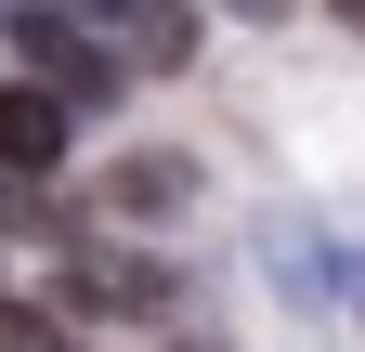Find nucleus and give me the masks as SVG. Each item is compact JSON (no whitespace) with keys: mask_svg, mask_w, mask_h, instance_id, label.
Segmentation results:
<instances>
[{"mask_svg":"<svg viewBox=\"0 0 365 352\" xmlns=\"http://www.w3.org/2000/svg\"><path fill=\"white\" fill-rule=\"evenodd\" d=\"M14 66L39 78V92H66V105H105V92H118V53L78 39L66 14H14Z\"/></svg>","mask_w":365,"mask_h":352,"instance_id":"nucleus-1","label":"nucleus"},{"mask_svg":"<svg viewBox=\"0 0 365 352\" xmlns=\"http://www.w3.org/2000/svg\"><path fill=\"white\" fill-rule=\"evenodd\" d=\"M66 300L78 314H118V326H157L182 287L157 274V261H130V248H66Z\"/></svg>","mask_w":365,"mask_h":352,"instance_id":"nucleus-2","label":"nucleus"},{"mask_svg":"<svg viewBox=\"0 0 365 352\" xmlns=\"http://www.w3.org/2000/svg\"><path fill=\"white\" fill-rule=\"evenodd\" d=\"M66 92H39V78H14V92H0V170H14V183H39V170L66 157Z\"/></svg>","mask_w":365,"mask_h":352,"instance_id":"nucleus-3","label":"nucleus"},{"mask_svg":"<svg viewBox=\"0 0 365 352\" xmlns=\"http://www.w3.org/2000/svg\"><path fill=\"white\" fill-rule=\"evenodd\" d=\"M274 261H287V274L327 300V314H352V326H365V261H352V248H313L300 222H274Z\"/></svg>","mask_w":365,"mask_h":352,"instance_id":"nucleus-4","label":"nucleus"},{"mask_svg":"<svg viewBox=\"0 0 365 352\" xmlns=\"http://www.w3.org/2000/svg\"><path fill=\"white\" fill-rule=\"evenodd\" d=\"M182 196H196L182 157H118V170H105V209H118V222H170Z\"/></svg>","mask_w":365,"mask_h":352,"instance_id":"nucleus-5","label":"nucleus"},{"mask_svg":"<svg viewBox=\"0 0 365 352\" xmlns=\"http://www.w3.org/2000/svg\"><path fill=\"white\" fill-rule=\"evenodd\" d=\"M118 53H144V66H182V53H196V14H182V0H118Z\"/></svg>","mask_w":365,"mask_h":352,"instance_id":"nucleus-6","label":"nucleus"},{"mask_svg":"<svg viewBox=\"0 0 365 352\" xmlns=\"http://www.w3.org/2000/svg\"><path fill=\"white\" fill-rule=\"evenodd\" d=\"M0 352H53V326H39V314H14V300H0Z\"/></svg>","mask_w":365,"mask_h":352,"instance_id":"nucleus-7","label":"nucleus"},{"mask_svg":"<svg viewBox=\"0 0 365 352\" xmlns=\"http://www.w3.org/2000/svg\"><path fill=\"white\" fill-rule=\"evenodd\" d=\"M235 14H287V0H235Z\"/></svg>","mask_w":365,"mask_h":352,"instance_id":"nucleus-8","label":"nucleus"},{"mask_svg":"<svg viewBox=\"0 0 365 352\" xmlns=\"http://www.w3.org/2000/svg\"><path fill=\"white\" fill-rule=\"evenodd\" d=\"M66 14H118V0H66Z\"/></svg>","mask_w":365,"mask_h":352,"instance_id":"nucleus-9","label":"nucleus"},{"mask_svg":"<svg viewBox=\"0 0 365 352\" xmlns=\"http://www.w3.org/2000/svg\"><path fill=\"white\" fill-rule=\"evenodd\" d=\"M339 26H365V0H339Z\"/></svg>","mask_w":365,"mask_h":352,"instance_id":"nucleus-10","label":"nucleus"},{"mask_svg":"<svg viewBox=\"0 0 365 352\" xmlns=\"http://www.w3.org/2000/svg\"><path fill=\"white\" fill-rule=\"evenodd\" d=\"M170 352H222V339H170Z\"/></svg>","mask_w":365,"mask_h":352,"instance_id":"nucleus-11","label":"nucleus"}]
</instances>
